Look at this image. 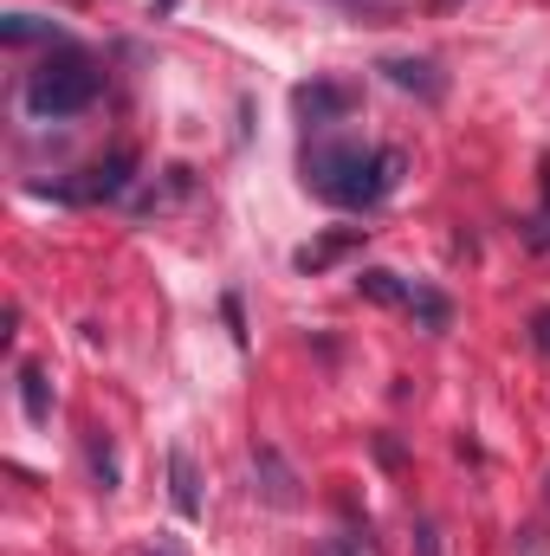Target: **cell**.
Returning <instances> with one entry per match:
<instances>
[{"instance_id":"obj_5","label":"cell","mask_w":550,"mask_h":556,"mask_svg":"<svg viewBox=\"0 0 550 556\" xmlns=\"http://www.w3.org/2000/svg\"><path fill=\"white\" fill-rule=\"evenodd\" d=\"M168 505H175V518H201V479H195V459H188V446H175L168 453Z\"/></svg>"},{"instance_id":"obj_15","label":"cell","mask_w":550,"mask_h":556,"mask_svg":"<svg viewBox=\"0 0 550 556\" xmlns=\"http://www.w3.org/2000/svg\"><path fill=\"white\" fill-rule=\"evenodd\" d=\"M337 7H350V13H376V20L396 13V0H337Z\"/></svg>"},{"instance_id":"obj_4","label":"cell","mask_w":550,"mask_h":556,"mask_svg":"<svg viewBox=\"0 0 550 556\" xmlns=\"http://www.w3.org/2000/svg\"><path fill=\"white\" fill-rule=\"evenodd\" d=\"M130 181H137V149H111L78 188H59V194H65V201H124Z\"/></svg>"},{"instance_id":"obj_12","label":"cell","mask_w":550,"mask_h":556,"mask_svg":"<svg viewBox=\"0 0 550 556\" xmlns=\"http://www.w3.org/2000/svg\"><path fill=\"white\" fill-rule=\"evenodd\" d=\"M0 39H7V46H33V39H59V33H52L46 20H33V13H13V20L0 26Z\"/></svg>"},{"instance_id":"obj_13","label":"cell","mask_w":550,"mask_h":556,"mask_svg":"<svg viewBox=\"0 0 550 556\" xmlns=\"http://www.w3.org/2000/svg\"><path fill=\"white\" fill-rule=\"evenodd\" d=\"M91 472H98V485H104V492H117V453H111L104 440H91Z\"/></svg>"},{"instance_id":"obj_10","label":"cell","mask_w":550,"mask_h":556,"mask_svg":"<svg viewBox=\"0 0 550 556\" xmlns=\"http://www.w3.org/2000/svg\"><path fill=\"white\" fill-rule=\"evenodd\" d=\"M350 247H357V227H350V233H330V240H317V247H298L291 266H298V273H324V266H330L337 253H350Z\"/></svg>"},{"instance_id":"obj_16","label":"cell","mask_w":550,"mask_h":556,"mask_svg":"<svg viewBox=\"0 0 550 556\" xmlns=\"http://www.w3.org/2000/svg\"><path fill=\"white\" fill-rule=\"evenodd\" d=\"M532 343L550 356V311H538V317H532Z\"/></svg>"},{"instance_id":"obj_7","label":"cell","mask_w":550,"mask_h":556,"mask_svg":"<svg viewBox=\"0 0 550 556\" xmlns=\"http://www.w3.org/2000/svg\"><path fill=\"white\" fill-rule=\"evenodd\" d=\"M383 72H389L402 91H421V98H440V91H447V85H440V72H434L427 59H389Z\"/></svg>"},{"instance_id":"obj_6","label":"cell","mask_w":550,"mask_h":556,"mask_svg":"<svg viewBox=\"0 0 550 556\" xmlns=\"http://www.w3.org/2000/svg\"><path fill=\"white\" fill-rule=\"evenodd\" d=\"M298 117H311V124H330V117H343L350 111V91L343 85H298Z\"/></svg>"},{"instance_id":"obj_1","label":"cell","mask_w":550,"mask_h":556,"mask_svg":"<svg viewBox=\"0 0 550 556\" xmlns=\"http://www.w3.org/2000/svg\"><path fill=\"white\" fill-rule=\"evenodd\" d=\"M304 181L330 207H376L402 181V149H357V142H317L304 155Z\"/></svg>"},{"instance_id":"obj_11","label":"cell","mask_w":550,"mask_h":556,"mask_svg":"<svg viewBox=\"0 0 550 556\" xmlns=\"http://www.w3.org/2000/svg\"><path fill=\"white\" fill-rule=\"evenodd\" d=\"M357 291H363L370 304H409V285L396 273H383V266H370V273L357 278Z\"/></svg>"},{"instance_id":"obj_18","label":"cell","mask_w":550,"mask_h":556,"mask_svg":"<svg viewBox=\"0 0 550 556\" xmlns=\"http://www.w3.org/2000/svg\"><path fill=\"white\" fill-rule=\"evenodd\" d=\"M545 485H550V479H545Z\"/></svg>"},{"instance_id":"obj_14","label":"cell","mask_w":550,"mask_h":556,"mask_svg":"<svg viewBox=\"0 0 550 556\" xmlns=\"http://www.w3.org/2000/svg\"><path fill=\"white\" fill-rule=\"evenodd\" d=\"M311 556H363V551H357V538H324Z\"/></svg>"},{"instance_id":"obj_9","label":"cell","mask_w":550,"mask_h":556,"mask_svg":"<svg viewBox=\"0 0 550 556\" xmlns=\"http://www.w3.org/2000/svg\"><path fill=\"white\" fill-rule=\"evenodd\" d=\"M20 402H26V420L46 427L52 420V389H46V369H20Z\"/></svg>"},{"instance_id":"obj_2","label":"cell","mask_w":550,"mask_h":556,"mask_svg":"<svg viewBox=\"0 0 550 556\" xmlns=\"http://www.w3.org/2000/svg\"><path fill=\"white\" fill-rule=\"evenodd\" d=\"M98 65L85 59V52H59V59H46L39 72H33V85H26V111L33 117H78L91 98H98Z\"/></svg>"},{"instance_id":"obj_17","label":"cell","mask_w":550,"mask_h":556,"mask_svg":"<svg viewBox=\"0 0 550 556\" xmlns=\"http://www.w3.org/2000/svg\"><path fill=\"white\" fill-rule=\"evenodd\" d=\"M434 7H440V13H447V7H460V0H434Z\"/></svg>"},{"instance_id":"obj_8","label":"cell","mask_w":550,"mask_h":556,"mask_svg":"<svg viewBox=\"0 0 550 556\" xmlns=\"http://www.w3.org/2000/svg\"><path fill=\"white\" fill-rule=\"evenodd\" d=\"M409 311L421 317V330H434V337H440V330L453 324V304H447V298H440L434 285H409Z\"/></svg>"},{"instance_id":"obj_3","label":"cell","mask_w":550,"mask_h":556,"mask_svg":"<svg viewBox=\"0 0 550 556\" xmlns=\"http://www.w3.org/2000/svg\"><path fill=\"white\" fill-rule=\"evenodd\" d=\"M253 492L273 505V511H298L304 505V479L291 472V459L278 446H253Z\"/></svg>"}]
</instances>
